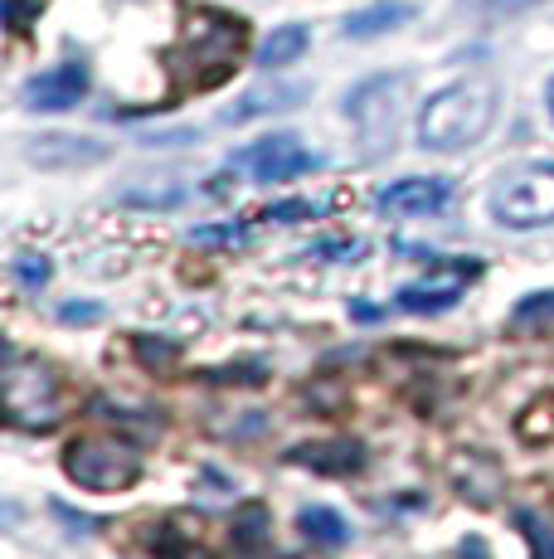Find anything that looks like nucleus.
Instances as JSON below:
<instances>
[{"label":"nucleus","instance_id":"423d86ee","mask_svg":"<svg viewBox=\"0 0 554 559\" xmlns=\"http://www.w3.org/2000/svg\"><path fill=\"white\" fill-rule=\"evenodd\" d=\"M399 79H375L350 98V117H356L360 136H365V152L380 156L394 146V127H399Z\"/></svg>","mask_w":554,"mask_h":559},{"label":"nucleus","instance_id":"ddd939ff","mask_svg":"<svg viewBox=\"0 0 554 559\" xmlns=\"http://www.w3.org/2000/svg\"><path fill=\"white\" fill-rule=\"evenodd\" d=\"M29 160H39V166H83V160H103V146L73 142V136H39L29 146Z\"/></svg>","mask_w":554,"mask_h":559},{"label":"nucleus","instance_id":"5701e85b","mask_svg":"<svg viewBox=\"0 0 554 559\" xmlns=\"http://www.w3.org/2000/svg\"><path fill=\"white\" fill-rule=\"evenodd\" d=\"M477 10L486 15H516V10H530V5H545V0H472Z\"/></svg>","mask_w":554,"mask_h":559},{"label":"nucleus","instance_id":"f8f14e48","mask_svg":"<svg viewBox=\"0 0 554 559\" xmlns=\"http://www.w3.org/2000/svg\"><path fill=\"white\" fill-rule=\"evenodd\" d=\"M409 15H413V10L404 5V0H380V5L356 10V15L346 20V35H350V39H375V35H389V29H399Z\"/></svg>","mask_w":554,"mask_h":559},{"label":"nucleus","instance_id":"aec40b11","mask_svg":"<svg viewBox=\"0 0 554 559\" xmlns=\"http://www.w3.org/2000/svg\"><path fill=\"white\" fill-rule=\"evenodd\" d=\"M322 214V204H312V200H287V204H273L263 219H277V224H302V219H316Z\"/></svg>","mask_w":554,"mask_h":559},{"label":"nucleus","instance_id":"6e6552de","mask_svg":"<svg viewBox=\"0 0 554 559\" xmlns=\"http://www.w3.org/2000/svg\"><path fill=\"white\" fill-rule=\"evenodd\" d=\"M83 93H88V69L83 63H59V69L29 79L20 98H25L29 112H69V107L83 103Z\"/></svg>","mask_w":554,"mask_h":559},{"label":"nucleus","instance_id":"9d476101","mask_svg":"<svg viewBox=\"0 0 554 559\" xmlns=\"http://www.w3.org/2000/svg\"><path fill=\"white\" fill-rule=\"evenodd\" d=\"M467 277H477V263H457L453 273L443 277V283H409V287H399V307L404 311H419V317L447 311V307H457Z\"/></svg>","mask_w":554,"mask_h":559},{"label":"nucleus","instance_id":"f257e3e1","mask_svg":"<svg viewBox=\"0 0 554 559\" xmlns=\"http://www.w3.org/2000/svg\"><path fill=\"white\" fill-rule=\"evenodd\" d=\"M243 39L249 25L233 15H224L215 5H195L185 10V29H180V45L166 53V69L176 79V93H209L239 69Z\"/></svg>","mask_w":554,"mask_h":559},{"label":"nucleus","instance_id":"39448f33","mask_svg":"<svg viewBox=\"0 0 554 559\" xmlns=\"http://www.w3.org/2000/svg\"><path fill=\"white\" fill-rule=\"evenodd\" d=\"M492 214L506 229H545L554 224V166H520L492 190Z\"/></svg>","mask_w":554,"mask_h":559},{"label":"nucleus","instance_id":"4468645a","mask_svg":"<svg viewBox=\"0 0 554 559\" xmlns=\"http://www.w3.org/2000/svg\"><path fill=\"white\" fill-rule=\"evenodd\" d=\"M297 525H302V535L312 545H322V550H340V545L350 540V525L340 521V511H332V507H302L297 511Z\"/></svg>","mask_w":554,"mask_h":559},{"label":"nucleus","instance_id":"0eeeda50","mask_svg":"<svg viewBox=\"0 0 554 559\" xmlns=\"http://www.w3.org/2000/svg\"><path fill=\"white\" fill-rule=\"evenodd\" d=\"M233 166H243L258 186H282V180H297V176H306V170H316L322 166V156L316 152H306L297 136H268V142H258V146H249V152H239L233 156Z\"/></svg>","mask_w":554,"mask_h":559},{"label":"nucleus","instance_id":"6ab92c4d","mask_svg":"<svg viewBox=\"0 0 554 559\" xmlns=\"http://www.w3.org/2000/svg\"><path fill=\"white\" fill-rule=\"evenodd\" d=\"M243 239L249 234L239 224H200V229H190V243H229V249H239Z\"/></svg>","mask_w":554,"mask_h":559},{"label":"nucleus","instance_id":"393cba45","mask_svg":"<svg viewBox=\"0 0 554 559\" xmlns=\"http://www.w3.org/2000/svg\"><path fill=\"white\" fill-rule=\"evenodd\" d=\"M59 317H63V321H98V317H103V311H98V307H93V302H69V307H63V311H59Z\"/></svg>","mask_w":554,"mask_h":559},{"label":"nucleus","instance_id":"f3484780","mask_svg":"<svg viewBox=\"0 0 554 559\" xmlns=\"http://www.w3.org/2000/svg\"><path fill=\"white\" fill-rule=\"evenodd\" d=\"M263 540H268V511L258 501H249V507H239V515H233V545L243 555H258Z\"/></svg>","mask_w":554,"mask_h":559},{"label":"nucleus","instance_id":"a211bd4d","mask_svg":"<svg viewBox=\"0 0 554 559\" xmlns=\"http://www.w3.org/2000/svg\"><path fill=\"white\" fill-rule=\"evenodd\" d=\"M10 273L20 277V287H25V293H39V287L49 283V273H55V267H49V258H39V253H20V258H10Z\"/></svg>","mask_w":554,"mask_h":559},{"label":"nucleus","instance_id":"20e7f679","mask_svg":"<svg viewBox=\"0 0 554 559\" xmlns=\"http://www.w3.org/2000/svg\"><path fill=\"white\" fill-rule=\"evenodd\" d=\"M5 408L15 428H55L59 424V374L20 350L5 356Z\"/></svg>","mask_w":554,"mask_h":559},{"label":"nucleus","instance_id":"2eb2a0df","mask_svg":"<svg viewBox=\"0 0 554 559\" xmlns=\"http://www.w3.org/2000/svg\"><path fill=\"white\" fill-rule=\"evenodd\" d=\"M306 45H312V35H306V25H282V29H273V35L263 39L258 63H263V69H287V63H297V59H302Z\"/></svg>","mask_w":554,"mask_h":559},{"label":"nucleus","instance_id":"9b49d317","mask_svg":"<svg viewBox=\"0 0 554 559\" xmlns=\"http://www.w3.org/2000/svg\"><path fill=\"white\" fill-rule=\"evenodd\" d=\"M306 93L297 83H273V88H253L243 93L239 103L224 112V122H249V117H263V112H282V107H297Z\"/></svg>","mask_w":554,"mask_h":559},{"label":"nucleus","instance_id":"7ed1b4c3","mask_svg":"<svg viewBox=\"0 0 554 559\" xmlns=\"http://www.w3.org/2000/svg\"><path fill=\"white\" fill-rule=\"evenodd\" d=\"M63 472H69L83 491H127L142 477V453H136L132 443H122V438L88 433L63 448Z\"/></svg>","mask_w":554,"mask_h":559},{"label":"nucleus","instance_id":"1a4fd4ad","mask_svg":"<svg viewBox=\"0 0 554 559\" xmlns=\"http://www.w3.org/2000/svg\"><path fill=\"white\" fill-rule=\"evenodd\" d=\"M453 200V186L438 176H409L394 180L389 190H380V214H394V219H409V214H438Z\"/></svg>","mask_w":554,"mask_h":559},{"label":"nucleus","instance_id":"412c9836","mask_svg":"<svg viewBox=\"0 0 554 559\" xmlns=\"http://www.w3.org/2000/svg\"><path fill=\"white\" fill-rule=\"evenodd\" d=\"M535 317H554V293H535V297H526V302H516V321L526 326V321H535Z\"/></svg>","mask_w":554,"mask_h":559},{"label":"nucleus","instance_id":"b1692460","mask_svg":"<svg viewBox=\"0 0 554 559\" xmlns=\"http://www.w3.org/2000/svg\"><path fill=\"white\" fill-rule=\"evenodd\" d=\"M136 350H142V360H152V365H166V360H176V346H166V341H136Z\"/></svg>","mask_w":554,"mask_h":559},{"label":"nucleus","instance_id":"4be33fe9","mask_svg":"<svg viewBox=\"0 0 554 559\" xmlns=\"http://www.w3.org/2000/svg\"><path fill=\"white\" fill-rule=\"evenodd\" d=\"M29 15H39V0H5V25L10 29H25Z\"/></svg>","mask_w":554,"mask_h":559},{"label":"nucleus","instance_id":"a878e982","mask_svg":"<svg viewBox=\"0 0 554 559\" xmlns=\"http://www.w3.org/2000/svg\"><path fill=\"white\" fill-rule=\"evenodd\" d=\"M550 112H554V83H550Z\"/></svg>","mask_w":554,"mask_h":559},{"label":"nucleus","instance_id":"dca6fc26","mask_svg":"<svg viewBox=\"0 0 554 559\" xmlns=\"http://www.w3.org/2000/svg\"><path fill=\"white\" fill-rule=\"evenodd\" d=\"M292 462L316 467V472H356L365 462V453H360V443H316V448H297Z\"/></svg>","mask_w":554,"mask_h":559},{"label":"nucleus","instance_id":"f03ea898","mask_svg":"<svg viewBox=\"0 0 554 559\" xmlns=\"http://www.w3.org/2000/svg\"><path fill=\"white\" fill-rule=\"evenodd\" d=\"M496 117V83L492 79H462L453 88L433 93L419 117V146L423 152H462L486 136Z\"/></svg>","mask_w":554,"mask_h":559}]
</instances>
